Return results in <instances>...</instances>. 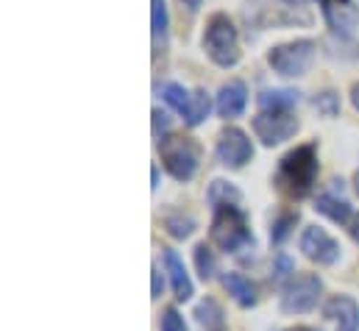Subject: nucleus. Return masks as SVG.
Instances as JSON below:
<instances>
[{
	"mask_svg": "<svg viewBox=\"0 0 359 331\" xmlns=\"http://www.w3.org/2000/svg\"><path fill=\"white\" fill-rule=\"evenodd\" d=\"M254 134L265 148H276L287 140H292L301 128V120L292 112H259L254 117Z\"/></svg>",
	"mask_w": 359,
	"mask_h": 331,
	"instance_id": "obj_8",
	"label": "nucleus"
},
{
	"mask_svg": "<svg viewBox=\"0 0 359 331\" xmlns=\"http://www.w3.org/2000/svg\"><path fill=\"white\" fill-rule=\"evenodd\" d=\"M209 109H212L209 92H206L203 86H198V89L192 92V97H189V109H187V114H184V123H187L189 128H198V126L209 117Z\"/></svg>",
	"mask_w": 359,
	"mask_h": 331,
	"instance_id": "obj_18",
	"label": "nucleus"
},
{
	"mask_svg": "<svg viewBox=\"0 0 359 331\" xmlns=\"http://www.w3.org/2000/svg\"><path fill=\"white\" fill-rule=\"evenodd\" d=\"M165 267H168V276H170V284H173V295H176V301H189L192 295H195V290H192V281H189V273H187V267H184V262H181V256L176 250L165 248Z\"/></svg>",
	"mask_w": 359,
	"mask_h": 331,
	"instance_id": "obj_13",
	"label": "nucleus"
},
{
	"mask_svg": "<svg viewBox=\"0 0 359 331\" xmlns=\"http://www.w3.org/2000/svg\"><path fill=\"white\" fill-rule=\"evenodd\" d=\"M298 223V212L292 215V212H287V215H281L276 223H273V229H270V240L278 245V243H284L287 237H290V231H292V226Z\"/></svg>",
	"mask_w": 359,
	"mask_h": 331,
	"instance_id": "obj_25",
	"label": "nucleus"
},
{
	"mask_svg": "<svg viewBox=\"0 0 359 331\" xmlns=\"http://www.w3.org/2000/svg\"><path fill=\"white\" fill-rule=\"evenodd\" d=\"M181 3H184V6L189 8V11H198V8L203 6V0H181Z\"/></svg>",
	"mask_w": 359,
	"mask_h": 331,
	"instance_id": "obj_31",
	"label": "nucleus"
},
{
	"mask_svg": "<svg viewBox=\"0 0 359 331\" xmlns=\"http://www.w3.org/2000/svg\"><path fill=\"white\" fill-rule=\"evenodd\" d=\"M290 331H315V329H306V326H298V329H290Z\"/></svg>",
	"mask_w": 359,
	"mask_h": 331,
	"instance_id": "obj_36",
	"label": "nucleus"
},
{
	"mask_svg": "<svg viewBox=\"0 0 359 331\" xmlns=\"http://www.w3.org/2000/svg\"><path fill=\"white\" fill-rule=\"evenodd\" d=\"M292 276H295V264H292V259L284 256V253H278V256H276V267H273V281L281 284V281H290Z\"/></svg>",
	"mask_w": 359,
	"mask_h": 331,
	"instance_id": "obj_26",
	"label": "nucleus"
},
{
	"mask_svg": "<svg viewBox=\"0 0 359 331\" xmlns=\"http://www.w3.org/2000/svg\"><path fill=\"white\" fill-rule=\"evenodd\" d=\"M159 156H162L165 170H168L179 184H187V181L195 178V173H198V167H201V145H198L192 137L168 134V137L159 142Z\"/></svg>",
	"mask_w": 359,
	"mask_h": 331,
	"instance_id": "obj_4",
	"label": "nucleus"
},
{
	"mask_svg": "<svg viewBox=\"0 0 359 331\" xmlns=\"http://www.w3.org/2000/svg\"><path fill=\"white\" fill-rule=\"evenodd\" d=\"M165 229H168L170 237L187 240V237H192V231H195V220H192L189 215H184V212H176V215H168V217H165Z\"/></svg>",
	"mask_w": 359,
	"mask_h": 331,
	"instance_id": "obj_22",
	"label": "nucleus"
},
{
	"mask_svg": "<svg viewBox=\"0 0 359 331\" xmlns=\"http://www.w3.org/2000/svg\"><path fill=\"white\" fill-rule=\"evenodd\" d=\"M301 253L309 259V262H315V264H320V267H329V264H334L337 259H340V243L326 231V229H320V226H306L304 231H301Z\"/></svg>",
	"mask_w": 359,
	"mask_h": 331,
	"instance_id": "obj_9",
	"label": "nucleus"
},
{
	"mask_svg": "<svg viewBox=\"0 0 359 331\" xmlns=\"http://www.w3.org/2000/svg\"><path fill=\"white\" fill-rule=\"evenodd\" d=\"M318 56V45L312 39H292L273 45L268 50L270 70L281 79H304Z\"/></svg>",
	"mask_w": 359,
	"mask_h": 331,
	"instance_id": "obj_5",
	"label": "nucleus"
},
{
	"mask_svg": "<svg viewBox=\"0 0 359 331\" xmlns=\"http://www.w3.org/2000/svg\"><path fill=\"white\" fill-rule=\"evenodd\" d=\"M312 106H315V112L318 114H323V117H337L340 114V95L334 92V89H323V92H318L315 97H312Z\"/></svg>",
	"mask_w": 359,
	"mask_h": 331,
	"instance_id": "obj_23",
	"label": "nucleus"
},
{
	"mask_svg": "<svg viewBox=\"0 0 359 331\" xmlns=\"http://www.w3.org/2000/svg\"><path fill=\"white\" fill-rule=\"evenodd\" d=\"M323 292V281L318 273H298L281 287V312L284 315H306L318 306Z\"/></svg>",
	"mask_w": 359,
	"mask_h": 331,
	"instance_id": "obj_6",
	"label": "nucleus"
},
{
	"mask_svg": "<svg viewBox=\"0 0 359 331\" xmlns=\"http://www.w3.org/2000/svg\"><path fill=\"white\" fill-rule=\"evenodd\" d=\"M209 237H212V243L217 248L226 250V253H240L245 248H254L251 220L240 206H215Z\"/></svg>",
	"mask_w": 359,
	"mask_h": 331,
	"instance_id": "obj_3",
	"label": "nucleus"
},
{
	"mask_svg": "<svg viewBox=\"0 0 359 331\" xmlns=\"http://www.w3.org/2000/svg\"><path fill=\"white\" fill-rule=\"evenodd\" d=\"M351 103H354V109L359 112V81L351 86Z\"/></svg>",
	"mask_w": 359,
	"mask_h": 331,
	"instance_id": "obj_30",
	"label": "nucleus"
},
{
	"mask_svg": "<svg viewBox=\"0 0 359 331\" xmlns=\"http://www.w3.org/2000/svg\"><path fill=\"white\" fill-rule=\"evenodd\" d=\"M168 31H170V17H168V3L165 0H151V34H154V50H165L168 45Z\"/></svg>",
	"mask_w": 359,
	"mask_h": 331,
	"instance_id": "obj_16",
	"label": "nucleus"
},
{
	"mask_svg": "<svg viewBox=\"0 0 359 331\" xmlns=\"http://www.w3.org/2000/svg\"><path fill=\"white\" fill-rule=\"evenodd\" d=\"M298 100H301V92H295V89H265L257 97L262 112H292V106H298Z\"/></svg>",
	"mask_w": 359,
	"mask_h": 331,
	"instance_id": "obj_15",
	"label": "nucleus"
},
{
	"mask_svg": "<svg viewBox=\"0 0 359 331\" xmlns=\"http://www.w3.org/2000/svg\"><path fill=\"white\" fill-rule=\"evenodd\" d=\"M215 159L217 165L226 167V170H240L254 159V142L248 140V134L237 126H229L217 134V142H215Z\"/></svg>",
	"mask_w": 359,
	"mask_h": 331,
	"instance_id": "obj_7",
	"label": "nucleus"
},
{
	"mask_svg": "<svg viewBox=\"0 0 359 331\" xmlns=\"http://www.w3.org/2000/svg\"><path fill=\"white\" fill-rule=\"evenodd\" d=\"M351 237H354V243L359 245V215L354 217V223H351Z\"/></svg>",
	"mask_w": 359,
	"mask_h": 331,
	"instance_id": "obj_32",
	"label": "nucleus"
},
{
	"mask_svg": "<svg viewBox=\"0 0 359 331\" xmlns=\"http://www.w3.org/2000/svg\"><path fill=\"white\" fill-rule=\"evenodd\" d=\"M323 318H329L337 331H359V306L348 295H332L323 304Z\"/></svg>",
	"mask_w": 359,
	"mask_h": 331,
	"instance_id": "obj_12",
	"label": "nucleus"
},
{
	"mask_svg": "<svg viewBox=\"0 0 359 331\" xmlns=\"http://www.w3.org/2000/svg\"><path fill=\"white\" fill-rule=\"evenodd\" d=\"M245 106H248V86H245V81L231 79V81H226L217 89L215 109H217V114H220L223 120L240 117V114L245 112Z\"/></svg>",
	"mask_w": 359,
	"mask_h": 331,
	"instance_id": "obj_10",
	"label": "nucleus"
},
{
	"mask_svg": "<svg viewBox=\"0 0 359 331\" xmlns=\"http://www.w3.org/2000/svg\"><path fill=\"white\" fill-rule=\"evenodd\" d=\"M195 318H198L203 326H209V329H217V326L223 323V309L217 306V301L206 298V301H201V304L195 306Z\"/></svg>",
	"mask_w": 359,
	"mask_h": 331,
	"instance_id": "obj_24",
	"label": "nucleus"
},
{
	"mask_svg": "<svg viewBox=\"0 0 359 331\" xmlns=\"http://www.w3.org/2000/svg\"><path fill=\"white\" fill-rule=\"evenodd\" d=\"M240 201H243V195L234 184L220 181V178L209 184V203L212 206H240Z\"/></svg>",
	"mask_w": 359,
	"mask_h": 331,
	"instance_id": "obj_19",
	"label": "nucleus"
},
{
	"mask_svg": "<svg viewBox=\"0 0 359 331\" xmlns=\"http://www.w3.org/2000/svg\"><path fill=\"white\" fill-rule=\"evenodd\" d=\"M162 331H189L187 329V323H184V318L179 315V309H165V315H162Z\"/></svg>",
	"mask_w": 359,
	"mask_h": 331,
	"instance_id": "obj_27",
	"label": "nucleus"
},
{
	"mask_svg": "<svg viewBox=\"0 0 359 331\" xmlns=\"http://www.w3.org/2000/svg\"><path fill=\"white\" fill-rule=\"evenodd\" d=\"M159 92H162V100H165L173 112H179L181 120H184V114H187V109H189V97H192V92H187V89L176 81H168Z\"/></svg>",
	"mask_w": 359,
	"mask_h": 331,
	"instance_id": "obj_20",
	"label": "nucleus"
},
{
	"mask_svg": "<svg viewBox=\"0 0 359 331\" xmlns=\"http://www.w3.org/2000/svg\"><path fill=\"white\" fill-rule=\"evenodd\" d=\"M318 145L315 142H304L298 148H292L290 154L281 156L278 170H276V187L287 195V198H306L318 181Z\"/></svg>",
	"mask_w": 359,
	"mask_h": 331,
	"instance_id": "obj_1",
	"label": "nucleus"
},
{
	"mask_svg": "<svg viewBox=\"0 0 359 331\" xmlns=\"http://www.w3.org/2000/svg\"><path fill=\"white\" fill-rule=\"evenodd\" d=\"M151 181H154L151 187H154V189H159V167H154V170H151Z\"/></svg>",
	"mask_w": 359,
	"mask_h": 331,
	"instance_id": "obj_33",
	"label": "nucleus"
},
{
	"mask_svg": "<svg viewBox=\"0 0 359 331\" xmlns=\"http://www.w3.org/2000/svg\"><path fill=\"white\" fill-rule=\"evenodd\" d=\"M168 134H170V117L162 109H154V137L162 142Z\"/></svg>",
	"mask_w": 359,
	"mask_h": 331,
	"instance_id": "obj_28",
	"label": "nucleus"
},
{
	"mask_svg": "<svg viewBox=\"0 0 359 331\" xmlns=\"http://www.w3.org/2000/svg\"><path fill=\"white\" fill-rule=\"evenodd\" d=\"M354 189H357V195H359V170L354 173Z\"/></svg>",
	"mask_w": 359,
	"mask_h": 331,
	"instance_id": "obj_35",
	"label": "nucleus"
},
{
	"mask_svg": "<svg viewBox=\"0 0 359 331\" xmlns=\"http://www.w3.org/2000/svg\"><path fill=\"white\" fill-rule=\"evenodd\" d=\"M315 212L326 215L332 223H340V226L351 220V206H348V201H343L340 195H332V192H326V195H320V198L315 201Z\"/></svg>",
	"mask_w": 359,
	"mask_h": 331,
	"instance_id": "obj_17",
	"label": "nucleus"
},
{
	"mask_svg": "<svg viewBox=\"0 0 359 331\" xmlns=\"http://www.w3.org/2000/svg\"><path fill=\"white\" fill-rule=\"evenodd\" d=\"M192 262H195L198 276H201L203 281H212V278H215V273H217V262H215V253H212V248H209L206 243H198V245H195V250H192Z\"/></svg>",
	"mask_w": 359,
	"mask_h": 331,
	"instance_id": "obj_21",
	"label": "nucleus"
},
{
	"mask_svg": "<svg viewBox=\"0 0 359 331\" xmlns=\"http://www.w3.org/2000/svg\"><path fill=\"white\" fill-rule=\"evenodd\" d=\"M151 273H154L151 276V298H159L162 295V273H159V267H154Z\"/></svg>",
	"mask_w": 359,
	"mask_h": 331,
	"instance_id": "obj_29",
	"label": "nucleus"
},
{
	"mask_svg": "<svg viewBox=\"0 0 359 331\" xmlns=\"http://www.w3.org/2000/svg\"><path fill=\"white\" fill-rule=\"evenodd\" d=\"M223 287L229 290V295H231L243 309H251V306H257V301H259L257 284H254L251 278H245L243 273H226V276H223Z\"/></svg>",
	"mask_w": 359,
	"mask_h": 331,
	"instance_id": "obj_14",
	"label": "nucleus"
},
{
	"mask_svg": "<svg viewBox=\"0 0 359 331\" xmlns=\"http://www.w3.org/2000/svg\"><path fill=\"white\" fill-rule=\"evenodd\" d=\"M201 45H203L206 59H209L215 67L231 70V67H237L240 59H243L237 25H234V20H231L229 14H223V11H215V14L206 20Z\"/></svg>",
	"mask_w": 359,
	"mask_h": 331,
	"instance_id": "obj_2",
	"label": "nucleus"
},
{
	"mask_svg": "<svg viewBox=\"0 0 359 331\" xmlns=\"http://www.w3.org/2000/svg\"><path fill=\"white\" fill-rule=\"evenodd\" d=\"M323 17H326L329 28L340 36H351L359 28V8L354 6V0H326Z\"/></svg>",
	"mask_w": 359,
	"mask_h": 331,
	"instance_id": "obj_11",
	"label": "nucleus"
},
{
	"mask_svg": "<svg viewBox=\"0 0 359 331\" xmlns=\"http://www.w3.org/2000/svg\"><path fill=\"white\" fill-rule=\"evenodd\" d=\"M281 3H287V6H304V3H309V0H281ZM320 6L326 3V0H318Z\"/></svg>",
	"mask_w": 359,
	"mask_h": 331,
	"instance_id": "obj_34",
	"label": "nucleus"
}]
</instances>
